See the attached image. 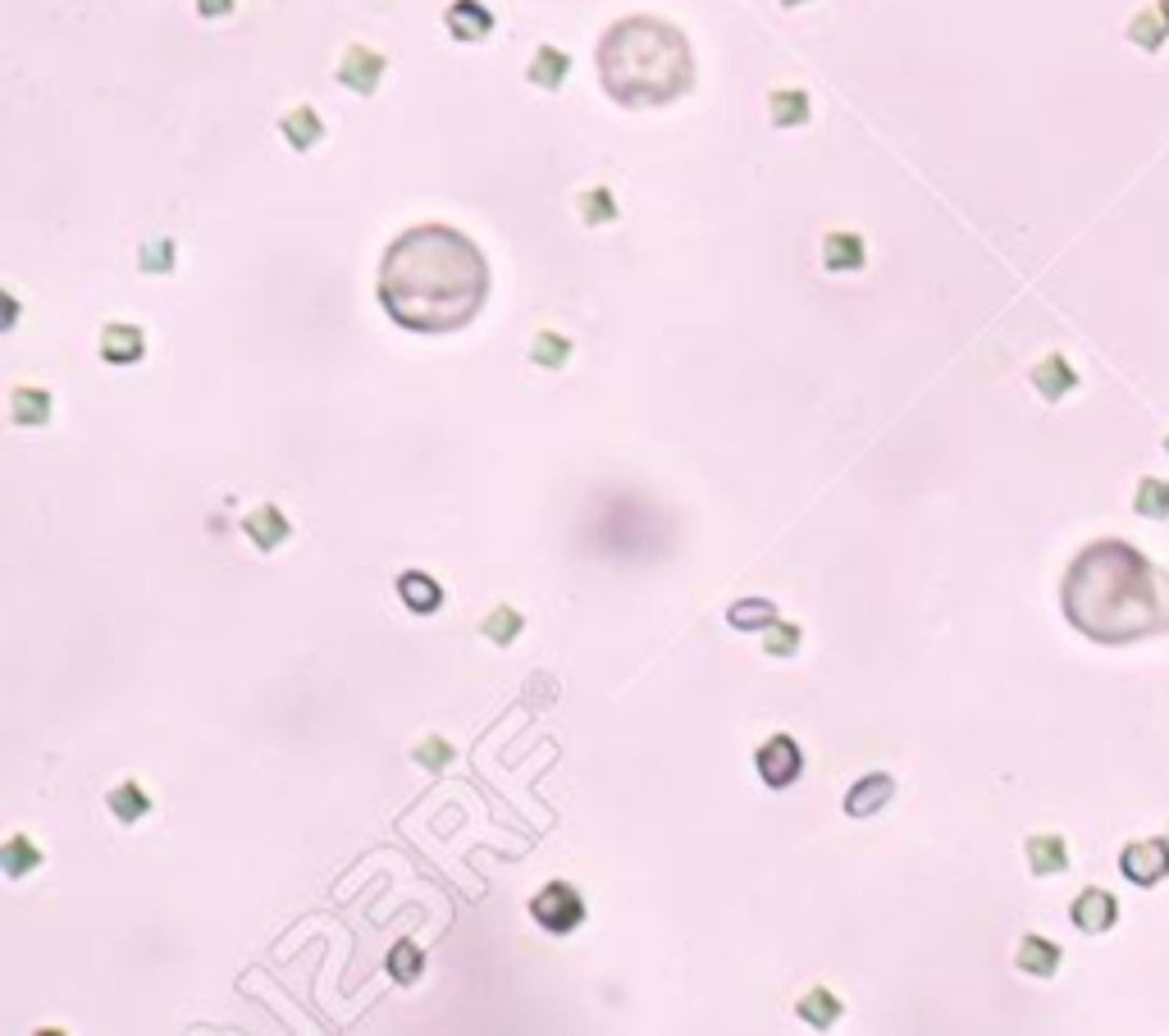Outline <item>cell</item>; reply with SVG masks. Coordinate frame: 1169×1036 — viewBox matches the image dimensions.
Listing matches in <instances>:
<instances>
[{
	"label": "cell",
	"mask_w": 1169,
	"mask_h": 1036,
	"mask_svg": "<svg viewBox=\"0 0 1169 1036\" xmlns=\"http://www.w3.org/2000/svg\"><path fill=\"white\" fill-rule=\"evenodd\" d=\"M398 593L416 617H430V612H439V603H444V589H439V580L426 575V571H402L398 575Z\"/></svg>",
	"instance_id": "cell-13"
},
{
	"label": "cell",
	"mask_w": 1169,
	"mask_h": 1036,
	"mask_svg": "<svg viewBox=\"0 0 1169 1036\" xmlns=\"http://www.w3.org/2000/svg\"><path fill=\"white\" fill-rule=\"evenodd\" d=\"M1165 37H1169V24H1165V14H1160V5L1156 10H1138L1133 14V24H1128V42H1133L1138 51H1160L1165 46Z\"/></svg>",
	"instance_id": "cell-22"
},
{
	"label": "cell",
	"mask_w": 1169,
	"mask_h": 1036,
	"mask_svg": "<svg viewBox=\"0 0 1169 1036\" xmlns=\"http://www.w3.org/2000/svg\"><path fill=\"white\" fill-rule=\"evenodd\" d=\"M0 863H5L10 877H24V872H32V868H42V850H37L28 836H10L5 850H0Z\"/></svg>",
	"instance_id": "cell-28"
},
{
	"label": "cell",
	"mask_w": 1169,
	"mask_h": 1036,
	"mask_svg": "<svg viewBox=\"0 0 1169 1036\" xmlns=\"http://www.w3.org/2000/svg\"><path fill=\"white\" fill-rule=\"evenodd\" d=\"M891 795H895V781H891V776H864V781L850 785L846 813H850V817H873Z\"/></svg>",
	"instance_id": "cell-16"
},
{
	"label": "cell",
	"mask_w": 1169,
	"mask_h": 1036,
	"mask_svg": "<svg viewBox=\"0 0 1169 1036\" xmlns=\"http://www.w3.org/2000/svg\"><path fill=\"white\" fill-rule=\"evenodd\" d=\"M521 626H526L521 612L503 603V607H493V612H489L481 630H485V640H489V644H512L516 635H521Z\"/></svg>",
	"instance_id": "cell-30"
},
{
	"label": "cell",
	"mask_w": 1169,
	"mask_h": 1036,
	"mask_svg": "<svg viewBox=\"0 0 1169 1036\" xmlns=\"http://www.w3.org/2000/svg\"><path fill=\"white\" fill-rule=\"evenodd\" d=\"M1028 863H1032V872L1038 877H1056L1069 868V845H1064V836H1032L1028 840Z\"/></svg>",
	"instance_id": "cell-19"
},
{
	"label": "cell",
	"mask_w": 1169,
	"mask_h": 1036,
	"mask_svg": "<svg viewBox=\"0 0 1169 1036\" xmlns=\"http://www.w3.org/2000/svg\"><path fill=\"white\" fill-rule=\"evenodd\" d=\"M530 918L540 923L548 936H571L581 923H585V899L576 886H567V881H553V886H544L540 895L530 899Z\"/></svg>",
	"instance_id": "cell-4"
},
{
	"label": "cell",
	"mask_w": 1169,
	"mask_h": 1036,
	"mask_svg": "<svg viewBox=\"0 0 1169 1036\" xmlns=\"http://www.w3.org/2000/svg\"><path fill=\"white\" fill-rule=\"evenodd\" d=\"M781 5H791V10H795V5H804V0H781Z\"/></svg>",
	"instance_id": "cell-37"
},
{
	"label": "cell",
	"mask_w": 1169,
	"mask_h": 1036,
	"mask_svg": "<svg viewBox=\"0 0 1169 1036\" xmlns=\"http://www.w3.org/2000/svg\"><path fill=\"white\" fill-rule=\"evenodd\" d=\"M567 356H571V338L553 334V330L534 334V342H530V361H534V366H544V370H558V366H567Z\"/></svg>",
	"instance_id": "cell-26"
},
{
	"label": "cell",
	"mask_w": 1169,
	"mask_h": 1036,
	"mask_svg": "<svg viewBox=\"0 0 1169 1036\" xmlns=\"http://www.w3.org/2000/svg\"><path fill=\"white\" fill-rule=\"evenodd\" d=\"M489 265L462 228L416 224L379 261V306L412 334H453L481 316Z\"/></svg>",
	"instance_id": "cell-1"
},
{
	"label": "cell",
	"mask_w": 1169,
	"mask_h": 1036,
	"mask_svg": "<svg viewBox=\"0 0 1169 1036\" xmlns=\"http://www.w3.org/2000/svg\"><path fill=\"white\" fill-rule=\"evenodd\" d=\"M1160 14H1165V24H1169V0H1160Z\"/></svg>",
	"instance_id": "cell-36"
},
{
	"label": "cell",
	"mask_w": 1169,
	"mask_h": 1036,
	"mask_svg": "<svg viewBox=\"0 0 1169 1036\" xmlns=\"http://www.w3.org/2000/svg\"><path fill=\"white\" fill-rule=\"evenodd\" d=\"M106 803H110V813L124 822V827H133V822H142L147 813H151V795L142 790L138 781H124V785H114V790L106 795Z\"/></svg>",
	"instance_id": "cell-20"
},
{
	"label": "cell",
	"mask_w": 1169,
	"mask_h": 1036,
	"mask_svg": "<svg viewBox=\"0 0 1169 1036\" xmlns=\"http://www.w3.org/2000/svg\"><path fill=\"white\" fill-rule=\"evenodd\" d=\"M567 73H571V55L562 46H540L534 51V60H530V83L534 87L558 92L567 83Z\"/></svg>",
	"instance_id": "cell-18"
},
{
	"label": "cell",
	"mask_w": 1169,
	"mask_h": 1036,
	"mask_svg": "<svg viewBox=\"0 0 1169 1036\" xmlns=\"http://www.w3.org/2000/svg\"><path fill=\"white\" fill-rule=\"evenodd\" d=\"M228 10H234V0H197V14L201 18H224Z\"/></svg>",
	"instance_id": "cell-35"
},
{
	"label": "cell",
	"mask_w": 1169,
	"mask_h": 1036,
	"mask_svg": "<svg viewBox=\"0 0 1169 1036\" xmlns=\"http://www.w3.org/2000/svg\"><path fill=\"white\" fill-rule=\"evenodd\" d=\"M279 132H283V142H289L293 151H311L324 138V124H320V114L311 106H293L279 120Z\"/></svg>",
	"instance_id": "cell-15"
},
{
	"label": "cell",
	"mask_w": 1169,
	"mask_h": 1036,
	"mask_svg": "<svg viewBox=\"0 0 1169 1036\" xmlns=\"http://www.w3.org/2000/svg\"><path fill=\"white\" fill-rule=\"evenodd\" d=\"M242 526H247V534H252V544H256V548H265V552H270V548H279L283 540H289V530H293V526H289V516H283V512H279L275 503L256 507V512L247 516Z\"/></svg>",
	"instance_id": "cell-14"
},
{
	"label": "cell",
	"mask_w": 1169,
	"mask_h": 1036,
	"mask_svg": "<svg viewBox=\"0 0 1169 1036\" xmlns=\"http://www.w3.org/2000/svg\"><path fill=\"white\" fill-rule=\"evenodd\" d=\"M726 621H732L736 630H768L777 621V607L768 599H740V603H732V612H726Z\"/></svg>",
	"instance_id": "cell-25"
},
{
	"label": "cell",
	"mask_w": 1169,
	"mask_h": 1036,
	"mask_svg": "<svg viewBox=\"0 0 1169 1036\" xmlns=\"http://www.w3.org/2000/svg\"><path fill=\"white\" fill-rule=\"evenodd\" d=\"M138 265H142V275H169V270H175V242H169V238H156L151 247H142Z\"/></svg>",
	"instance_id": "cell-32"
},
{
	"label": "cell",
	"mask_w": 1169,
	"mask_h": 1036,
	"mask_svg": "<svg viewBox=\"0 0 1169 1036\" xmlns=\"http://www.w3.org/2000/svg\"><path fill=\"white\" fill-rule=\"evenodd\" d=\"M444 24H448V32L457 37V42H485V37L493 32V14L481 5V0H453Z\"/></svg>",
	"instance_id": "cell-10"
},
{
	"label": "cell",
	"mask_w": 1169,
	"mask_h": 1036,
	"mask_svg": "<svg viewBox=\"0 0 1169 1036\" xmlns=\"http://www.w3.org/2000/svg\"><path fill=\"white\" fill-rule=\"evenodd\" d=\"M864 261H868V247L859 234H827L822 238V265H827L832 275H850V270H864Z\"/></svg>",
	"instance_id": "cell-12"
},
{
	"label": "cell",
	"mask_w": 1169,
	"mask_h": 1036,
	"mask_svg": "<svg viewBox=\"0 0 1169 1036\" xmlns=\"http://www.w3.org/2000/svg\"><path fill=\"white\" fill-rule=\"evenodd\" d=\"M416 762H420V767H430V772H439V767H448V762H453V744H448V740H439V736L420 740V744H416Z\"/></svg>",
	"instance_id": "cell-34"
},
{
	"label": "cell",
	"mask_w": 1169,
	"mask_h": 1036,
	"mask_svg": "<svg viewBox=\"0 0 1169 1036\" xmlns=\"http://www.w3.org/2000/svg\"><path fill=\"white\" fill-rule=\"evenodd\" d=\"M599 79L617 106H667L695 87V51L667 18H622L599 42Z\"/></svg>",
	"instance_id": "cell-3"
},
{
	"label": "cell",
	"mask_w": 1169,
	"mask_h": 1036,
	"mask_svg": "<svg viewBox=\"0 0 1169 1036\" xmlns=\"http://www.w3.org/2000/svg\"><path fill=\"white\" fill-rule=\"evenodd\" d=\"M1133 512L1142 516V521H1165V516H1169V479H1152V475H1146L1142 485H1138Z\"/></svg>",
	"instance_id": "cell-24"
},
{
	"label": "cell",
	"mask_w": 1169,
	"mask_h": 1036,
	"mask_svg": "<svg viewBox=\"0 0 1169 1036\" xmlns=\"http://www.w3.org/2000/svg\"><path fill=\"white\" fill-rule=\"evenodd\" d=\"M385 968H389L393 982H416L420 968H426V954H420V946H412V941H398L389 950V958H385Z\"/></svg>",
	"instance_id": "cell-29"
},
{
	"label": "cell",
	"mask_w": 1169,
	"mask_h": 1036,
	"mask_svg": "<svg viewBox=\"0 0 1169 1036\" xmlns=\"http://www.w3.org/2000/svg\"><path fill=\"white\" fill-rule=\"evenodd\" d=\"M1069 918H1073V927H1078V932H1087V936H1105L1110 927L1119 923V899L1110 895V891H1101V886H1087L1078 899H1073Z\"/></svg>",
	"instance_id": "cell-7"
},
{
	"label": "cell",
	"mask_w": 1169,
	"mask_h": 1036,
	"mask_svg": "<svg viewBox=\"0 0 1169 1036\" xmlns=\"http://www.w3.org/2000/svg\"><path fill=\"white\" fill-rule=\"evenodd\" d=\"M795 648H799V626H795V621H773V626H768V654L791 658Z\"/></svg>",
	"instance_id": "cell-33"
},
{
	"label": "cell",
	"mask_w": 1169,
	"mask_h": 1036,
	"mask_svg": "<svg viewBox=\"0 0 1169 1036\" xmlns=\"http://www.w3.org/2000/svg\"><path fill=\"white\" fill-rule=\"evenodd\" d=\"M1165 457H1169V438H1165Z\"/></svg>",
	"instance_id": "cell-38"
},
{
	"label": "cell",
	"mask_w": 1169,
	"mask_h": 1036,
	"mask_svg": "<svg viewBox=\"0 0 1169 1036\" xmlns=\"http://www.w3.org/2000/svg\"><path fill=\"white\" fill-rule=\"evenodd\" d=\"M799 1019L809 1023V1027H832V1023L840 1019V1000H836L832 991L818 986V991H809V995L799 1000Z\"/></svg>",
	"instance_id": "cell-27"
},
{
	"label": "cell",
	"mask_w": 1169,
	"mask_h": 1036,
	"mask_svg": "<svg viewBox=\"0 0 1169 1036\" xmlns=\"http://www.w3.org/2000/svg\"><path fill=\"white\" fill-rule=\"evenodd\" d=\"M1032 383H1038V393H1042L1046 402H1060L1064 393L1078 389V370L1069 366V356L1050 352V356H1042L1038 366H1032Z\"/></svg>",
	"instance_id": "cell-11"
},
{
	"label": "cell",
	"mask_w": 1169,
	"mask_h": 1036,
	"mask_svg": "<svg viewBox=\"0 0 1169 1036\" xmlns=\"http://www.w3.org/2000/svg\"><path fill=\"white\" fill-rule=\"evenodd\" d=\"M768 114H773L777 128H799L804 120H809V96L795 92V87H781V92L768 96Z\"/></svg>",
	"instance_id": "cell-23"
},
{
	"label": "cell",
	"mask_w": 1169,
	"mask_h": 1036,
	"mask_svg": "<svg viewBox=\"0 0 1169 1036\" xmlns=\"http://www.w3.org/2000/svg\"><path fill=\"white\" fill-rule=\"evenodd\" d=\"M147 352V334L138 330V324H124V320H114L101 330V356L110 361V366H133V361H142Z\"/></svg>",
	"instance_id": "cell-9"
},
{
	"label": "cell",
	"mask_w": 1169,
	"mask_h": 1036,
	"mask_svg": "<svg viewBox=\"0 0 1169 1036\" xmlns=\"http://www.w3.org/2000/svg\"><path fill=\"white\" fill-rule=\"evenodd\" d=\"M1119 872L1133 881V886H1156V881L1169 877V840H1133L1119 854Z\"/></svg>",
	"instance_id": "cell-5"
},
{
	"label": "cell",
	"mask_w": 1169,
	"mask_h": 1036,
	"mask_svg": "<svg viewBox=\"0 0 1169 1036\" xmlns=\"http://www.w3.org/2000/svg\"><path fill=\"white\" fill-rule=\"evenodd\" d=\"M1014 964H1019V972H1028V977H1050L1060 968V946L1046 941V936H1024Z\"/></svg>",
	"instance_id": "cell-17"
},
{
	"label": "cell",
	"mask_w": 1169,
	"mask_h": 1036,
	"mask_svg": "<svg viewBox=\"0 0 1169 1036\" xmlns=\"http://www.w3.org/2000/svg\"><path fill=\"white\" fill-rule=\"evenodd\" d=\"M581 220L585 224H612L617 220V201H612V192L608 187H589V192H581Z\"/></svg>",
	"instance_id": "cell-31"
},
{
	"label": "cell",
	"mask_w": 1169,
	"mask_h": 1036,
	"mask_svg": "<svg viewBox=\"0 0 1169 1036\" xmlns=\"http://www.w3.org/2000/svg\"><path fill=\"white\" fill-rule=\"evenodd\" d=\"M385 69H389V60L379 51L348 46V51H343V65H338V83L348 87V92H357V96H371L379 87V79H385Z\"/></svg>",
	"instance_id": "cell-8"
},
{
	"label": "cell",
	"mask_w": 1169,
	"mask_h": 1036,
	"mask_svg": "<svg viewBox=\"0 0 1169 1036\" xmlns=\"http://www.w3.org/2000/svg\"><path fill=\"white\" fill-rule=\"evenodd\" d=\"M10 420L14 425H46L51 420V393L46 389H14Z\"/></svg>",
	"instance_id": "cell-21"
},
{
	"label": "cell",
	"mask_w": 1169,
	"mask_h": 1036,
	"mask_svg": "<svg viewBox=\"0 0 1169 1036\" xmlns=\"http://www.w3.org/2000/svg\"><path fill=\"white\" fill-rule=\"evenodd\" d=\"M759 762V776L773 785V790H785V785H795L799 772H804V754H799V744L791 736H773L763 750L754 754Z\"/></svg>",
	"instance_id": "cell-6"
},
{
	"label": "cell",
	"mask_w": 1169,
	"mask_h": 1036,
	"mask_svg": "<svg viewBox=\"0 0 1169 1036\" xmlns=\"http://www.w3.org/2000/svg\"><path fill=\"white\" fill-rule=\"evenodd\" d=\"M1160 585H1165L1160 571L1138 548H1128L1119 540H1101L1069 566L1064 612L1087 640L1128 644L1165 626L1152 617Z\"/></svg>",
	"instance_id": "cell-2"
}]
</instances>
